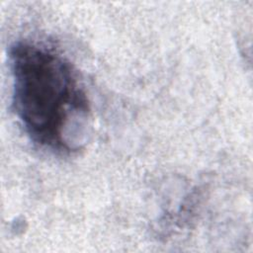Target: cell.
<instances>
[{"label": "cell", "mask_w": 253, "mask_h": 253, "mask_svg": "<svg viewBox=\"0 0 253 253\" xmlns=\"http://www.w3.org/2000/svg\"><path fill=\"white\" fill-rule=\"evenodd\" d=\"M9 61L13 110L28 136L58 153L78 150L86 141L90 107L70 62L30 42H15Z\"/></svg>", "instance_id": "cell-1"}]
</instances>
